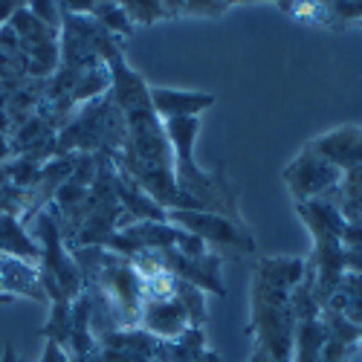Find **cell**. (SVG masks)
<instances>
[{"label":"cell","instance_id":"cell-1","mask_svg":"<svg viewBox=\"0 0 362 362\" xmlns=\"http://www.w3.org/2000/svg\"><path fill=\"white\" fill-rule=\"evenodd\" d=\"M301 279H305V258L296 255H269L261 258L252 269L247 334L269 362H293L296 316L290 308V296Z\"/></svg>","mask_w":362,"mask_h":362},{"label":"cell","instance_id":"cell-2","mask_svg":"<svg viewBox=\"0 0 362 362\" xmlns=\"http://www.w3.org/2000/svg\"><path fill=\"white\" fill-rule=\"evenodd\" d=\"M165 136L171 142V154H174V183L180 194H186L194 200L197 212H215L229 221H244L240 218V206H238V192L232 186V180L223 165L215 171H203L194 160V139L200 134V119H171L163 122Z\"/></svg>","mask_w":362,"mask_h":362},{"label":"cell","instance_id":"cell-3","mask_svg":"<svg viewBox=\"0 0 362 362\" xmlns=\"http://www.w3.org/2000/svg\"><path fill=\"white\" fill-rule=\"evenodd\" d=\"M168 223L200 238L215 255H252L255 252V235L247 221H229L215 212H186V209H171Z\"/></svg>","mask_w":362,"mask_h":362},{"label":"cell","instance_id":"cell-4","mask_svg":"<svg viewBox=\"0 0 362 362\" xmlns=\"http://www.w3.org/2000/svg\"><path fill=\"white\" fill-rule=\"evenodd\" d=\"M284 183H287V192L293 194V203H305V200H316L327 194L330 189H337L342 183V171L322 154H316L310 145H305L287 163Z\"/></svg>","mask_w":362,"mask_h":362},{"label":"cell","instance_id":"cell-5","mask_svg":"<svg viewBox=\"0 0 362 362\" xmlns=\"http://www.w3.org/2000/svg\"><path fill=\"white\" fill-rule=\"evenodd\" d=\"M163 258V267L168 269V273L180 281H189L194 284L197 290H209V293H218V296H226V287H223V276H221V264L223 258L209 252L203 258H186L180 255L177 250H163L160 252Z\"/></svg>","mask_w":362,"mask_h":362},{"label":"cell","instance_id":"cell-6","mask_svg":"<svg viewBox=\"0 0 362 362\" xmlns=\"http://www.w3.org/2000/svg\"><path fill=\"white\" fill-rule=\"evenodd\" d=\"M316 154L334 163L342 174L351 168H362V125H342L325 131L308 142Z\"/></svg>","mask_w":362,"mask_h":362},{"label":"cell","instance_id":"cell-7","mask_svg":"<svg viewBox=\"0 0 362 362\" xmlns=\"http://www.w3.org/2000/svg\"><path fill=\"white\" fill-rule=\"evenodd\" d=\"M136 327L148 330L157 339H177L192 325H189L183 305L177 301V296H165V298H142Z\"/></svg>","mask_w":362,"mask_h":362},{"label":"cell","instance_id":"cell-8","mask_svg":"<svg viewBox=\"0 0 362 362\" xmlns=\"http://www.w3.org/2000/svg\"><path fill=\"white\" fill-rule=\"evenodd\" d=\"M151 96V107H154L160 122H171V119H192L203 110H209L215 105L212 93H203V90H171V87H148Z\"/></svg>","mask_w":362,"mask_h":362},{"label":"cell","instance_id":"cell-9","mask_svg":"<svg viewBox=\"0 0 362 362\" xmlns=\"http://www.w3.org/2000/svg\"><path fill=\"white\" fill-rule=\"evenodd\" d=\"M296 212L301 218V223L308 226L313 244H322V240H342V229H345V218L339 209L325 200H305V203H296Z\"/></svg>","mask_w":362,"mask_h":362},{"label":"cell","instance_id":"cell-10","mask_svg":"<svg viewBox=\"0 0 362 362\" xmlns=\"http://www.w3.org/2000/svg\"><path fill=\"white\" fill-rule=\"evenodd\" d=\"M0 290H9L18 296H29L38 301H49L41 284V273L33 261H21L12 255H0Z\"/></svg>","mask_w":362,"mask_h":362},{"label":"cell","instance_id":"cell-11","mask_svg":"<svg viewBox=\"0 0 362 362\" xmlns=\"http://www.w3.org/2000/svg\"><path fill=\"white\" fill-rule=\"evenodd\" d=\"M0 255H12L21 261L41 258V247L23 232L15 215H0Z\"/></svg>","mask_w":362,"mask_h":362},{"label":"cell","instance_id":"cell-12","mask_svg":"<svg viewBox=\"0 0 362 362\" xmlns=\"http://www.w3.org/2000/svg\"><path fill=\"white\" fill-rule=\"evenodd\" d=\"M327 342V330L319 319H305L296 322V334H293V362H316L322 348Z\"/></svg>","mask_w":362,"mask_h":362},{"label":"cell","instance_id":"cell-13","mask_svg":"<svg viewBox=\"0 0 362 362\" xmlns=\"http://www.w3.org/2000/svg\"><path fill=\"white\" fill-rule=\"evenodd\" d=\"M73 334V301L70 298H55L49 301V319L44 325V339L62 345L67 351Z\"/></svg>","mask_w":362,"mask_h":362},{"label":"cell","instance_id":"cell-14","mask_svg":"<svg viewBox=\"0 0 362 362\" xmlns=\"http://www.w3.org/2000/svg\"><path fill=\"white\" fill-rule=\"evenodd\" d=\"M203 351H206L203 327H186L177 339H165L163 362H194Z\"/></svg>","mask_w":362,"mask_h":362},{"label":"cell","instance_id":"cell-15","mask_svg":"<svg viewBox=\"0 0 362 362\" xmlns=\"http://www.w3.org/2000/svg\"><path fill=\"white\" fill-rule=\"evenodd\" d=\"M128 21L136 26H151L163 18H177V4H160V0H125L122 4Z\"/></svg>","mask_w":362,"mask_h":362},{"label":"cell","instance_id":"cell-16","mask_svg":"<svg viewBox=\"0 0 362 362\" xmlns=\"http://www.w3.org/2000/svg\"><path fill=\"white\" fill-rule=\"evenodd\" d=\"M322 325H325V330H327V339H330V342H339V345H348V348H356V342H362L359 327H356L345 313L322 310Z\"/></svg>","mask_w":362,"mask_h":362},{"label":"cell","instance_id":"cell-17","mask_svg":"<svg viewBox=\"0 0 362 362\" xmlns=\"http://www.w3.org/2000/svg\"><path fill=\"white\" fill-rule=\"evenodd\" d=\"M90 18H93L102 29H107L110 35H131L134 33V23L128 21L122 4H93V12H90Z\"/></svg>","mask_w":362,"mask_h":362},{"label":"cell","instance_id":"cell-18","mask_svg":"<svg viewBox=\"0 0 362 362\" xmlns=\"http://www.w3.org/2000/svg\"><path fill=\"white\" fill-rule=\"evenodd\" d=\"M232 9L226 0H189V4H177V15H192V18H221Z\"/></svg>","mask_w":362,"mask_h":362},{"label":"cell","instance_id":"cell-19","mask_svg":"<svg viewBox=\"0 0 362 362\" xmlns=\"http://www.w3.org/2000/svg\"><path fill=\"white\" fill-rule=\"evenodd\" d=\"M351 351H354V348L339 345V342H330V339H327L316 362H348V359H351Z\"/></svg>","mask_w":362,"mask_h":362},{"label":"cell","instance_id":"cell-20","mask_svg":"<svg viewBox=\"0 0 362 362\" xmlns=\"http://www.w3.org/2000/svg\"><path fill=\"white\" fill-rule=\"evenodd\" d=\"M342 261H345V273L362 276V247H342Z\"/></svg>","mask_w":362,"mask_h":362},{"label":"cell","instance_id":"cell-21","mask_svg":"<svg viewBox=\"0 0 362 362\" xmlns=\"http://www.w3.org/2000/svg\"><path fill=\"white\" fill-rule=\"evenodd\" d=\"M38 362H70V356H67V351L62 345L44 339V351H41V359Z\"/></svg>","mask_w":362,"mask_h":362},{"label":"cell","instance_id":"cell-22","mask_svg":"<svg viewBox=\"0 0 362 362\" xmlns=\"http://www.w3.org/2000/svg\"><path fill=\"white\" fill-rule=\"evenodd\" d=\"M102 356H105V362H157V359H148V356H139V354L107 351V348H102Z\"/></svg>","mask_w":362,"mask_h":362},{"label":"cell","instance_id":"cell-23","mask_svg":"<svg viewBox=\"0 0 362 362\" xmlns=\"http://www.w3.org/2000/svg\"><path fill=\"white\" fill-rule=\"evenodd\" d=\"M342 247H362V226L345 223V229H342Z\"/></svg>","mask_w":362,"mask_h":362},{"label":"cell","instance_id":"cell-24","mask_svg":"<svg viewBox=\"0 0 362 362\" xmlns=\"http://www.w3.org/2000/svg\"><path fill=\"white\" fill-rule=\"evenodd\" d=\"M0 362H26V359H21V356H18V351H15L12 345H6V351H4V359H0Z\"/></svg>","mask_w":362,"mask_h":362},{"label":"cell","instance_id":"cell-25","mask_svg":"<svg viewBox=\"0 0 362 362\" xmlns=\"http://www.w3.org/2000/svg\"><path fill=\"white\" fill-rule=\"evenodd\" d=\"M250 362H269V359H267V354H264V351H258V348H255V354L250 356Z\"/></svg>","mask_w":362,"mask_h":362},{"label":"cell","instance_id":"cell-26","mask_svg":"<svg viewBox=\"0 0 362 362\" xmlns=\"http://www.w3.org/2000/svg\"><path fill=\"white\" fill-rule=\"evenodd\" d=\"M356 327H359V334H362V322H359V325H356Z\"/></svg>","mask_w":362,"mask_h":362}]
</instances>
